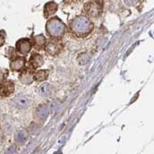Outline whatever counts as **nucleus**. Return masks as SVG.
I'll return each mask as SVG.
<instances>
[{"instance_id":"nucleus-1","label":"nucleus","mask_w":154,"mask_h":154,"mask_svg":"<svg viewBox=\"0 0 154 154\" xmlns=\"http://www.w3.org/2000/svg\"><path fill=\"white\" fill-rule=\"evenodd\" d=\"M94 24L90 18L86 16H77L69 22L67 30L72 36L84 38L93 32Z\"/></svg>"},{"instance_id":"nucleus-2","label":"nucleus","mask_w":154,"mask_h":154,"mask_svg":"<svg viewBox=\"0 0 154 154\" xmlns=\"http://www.w3.org/2000/svg\"><path fill=\"white\" fill-rule=\"evenodd\" d=\"M46 32L48 36L53 39H62L67 32L65 23L57 16L48 19L46 24Z\"/></svg>"},{"instance_id":"nucleus-3","label":"nucleus","mask_w":154,"mask_h":154,"mask_svg":"<svg viewBox=\"0 0 154 154\" xmlns=\"http://www.w3.org/2000/svg\"><path fill=\"white\" fill-rule=\"evenodd\" d=\"M64 48L62 39H53L50 38L49 42H46L44 50L47 55L50 56H56L60 55Z\"/></svg>"},{"instance_id":"nucleus-4","label":"nucleus","mask_w":154,"mask_h":154,"mask_svg":"<svg viewBox=\"0 0 154 154\" xmlns=\"http://www.w3.org/2000/svg\"><path fill=\"white\" fill-rule=\"evenodd\" d=\"M103 12V5L98 1L86 3L84 6V13L89 18H98Z\"/></svg>"},{"instance_id":"nucleus-5","label":"nucleus","mask_w":154,"mask_h":154,"mask_svg":"<svg viewBox=\"0 0 154 154\" xmlns=\"http://www.w3.org/2000/svg\"><path fill=\"white\" fill-rule=\"evenodd\" d=\"M32 48V39L29 38H22L16 42V50L17 54L26 56Z\"/></svg>"},{"instance_id":"nucleus-6","label":"nucleus","mask_w":154,"mask_h":154,"mask_svg":"<svg viewBox=\"0 0 154 154\" xmlns=\"http://www.w3.org/2000/svg\"><path fill=\"white\" fill-rule=\"evenodd\" d=\"M14 82L6 79L0 80V96L1 97H9L14 93Z\"/></svg>"},{"instance_id":"nucleus-7","label":"nucleus","mask_w":154,"mask_h":154,"mask_svg":"<svg viewBox=\"0 0 154 154\" xmlns=\"http://www.w3.org/2000/svg\"><path fill=\"white\" fill-rule=\"evenodd\" d=\"M34 71L31 68H24L19 75V80L24 85H30L34 82Z\"/></svg>"},{"instance_id":"nucleus-8","label":"nucleus","mask_w":154,"mask_h":154,"mask_svg":"<svg viewBox=\"0 0 154 154\" xmlns=\"http://www.w3.org/2000/svg\"><path fill=\"white\" fill-rule=\"evenodd\" d=\"M26 63V56H17L14 60H11L10 63V69L12 72H21L22 70L25 68Z\"/></svg>"},{"instance_id":"nucleus-9","label":"nucleus","mask_w":154,"mask_h":154,"mask_svg":"<svg viewBox=\"0 0 154 154\" xmlns=\"http://www.w3.org/2000/svg\"><path fill=\"white\" fill-rule=\"evenodd\" d=\"M44 64V59L39 53H34L31 55L29 60V67L32 69L35 70L40 68Z\"/></svg>"},{"instance_id":"nucleus-10","label":"nucleus","mask_w":154,"mask_h":154,"mask_svg":"<svg viewBox=\"0 0 154 154\" xmlns=\"http://www.w3.org/2000/svg\"><path fill=\"white\" fill-rule=\"evenodd\" d=\"M12 103L13 106L19 109H26L29 107L31 104V101L28 97L23 95H19L16 96L12 100Z\"/></svg>"},{"instance_id":"nucleus-11","label":"nucleus","mask_w":154,"mask_h":154,"mask_svg":"<svg viewBox=\"0 0 154 154\" xmlns=\"http://www.w3.org/2000/svg\"><path fill=\"white\" fill-rule=\"evenodd\" d=\"M46 42L47 41H46V37L44 36L42 34L37 35L35 36H34V38L32 40V47L37 51L44 50V48H45V46H46Z\"/></svg>"},{"instance_id":"nucleus-12","label":"nucleus","mask_w":154,"mask_h":154,"mask_svg":"<svg viewBox=\"0 0 154 154\" xmlns=\"http://www.w3.org/2000/svg\"><path fill=\"white\" fill-rule=\"evenodd\" d=\"M57 9H58V5L56 3V2H48V3L45 5V7H44V10H43L44 17L46 18V19H49V18H50L51 16H53V15L56 13Z\"/></svg>"},{"instance_id":"nucleus-13","label":"nucleus","mask_w":154,"mask_h":154,"mask_svg":"<svg viewBox=\"0 0 154 154\" xmlns=\"http://www.w3.org/2000/svg\"><path fill=\"white\" fill-rule=\"evenodd\" d=\"M49 75V70L48 69H39L34 71V81L37 82H43L48 79Z\"/></svg>"},{"instance_id":"nucleus-14","label":"nucleus","mask_w":154,"mask_h":154,"mask_svg":"<svg viewBox=\"0 0 154 154\" xmlns=\"http://www.w3.org/2000/svg\"><path fill=\"white\" fill-rule=\"evenodd\" d=\"M53 86L52 85L49 84V83H44L42 86H40L39 89H38V92L39 94L42 96V97H49L53 93Z\"/></svg>"},{"instance_id":"nucleus-15","label":"nucleus","mask_w":154,"mask_h":154,"mask_svg":"<svg viewBox=\"0 0 154 154\" xmlns=\"http://www.w3.org/2000/svg\"><path fill=\"white\" fill-rule=\"evenodd\" d=\"M35 118L38 120H42L43 118H46L48 116V108L46 104H41L35 110Z\"/></svg>"},{"instance_id":"nucleus-16","label":"nucleus","mask_w":154,"mask_h":154,"mask_svg":"<svg viewBox=\"0 0 154 154\" xmlns=\"http://www.w3.org/2000/svg\"><path fill=\"white\" fill-rule=\"evenodd\" d=\"M6 56L9 58L10 60H14L15 58L17 57V53H16V50L12 47H9L7 50V53H6Z\"/></svg>"},{"instance_id":"nucleus-17","label":"nucleus","mask_w":154,"mask_h":154,"mask_svg":"<svg viewBox=\"0 0 154 154\" xmlns=\"http://www.w3.org/2000/svg\"><path fill=\"white\" fill-rule=\"evenodd\" d=\"M6 33L4 30H0V47L2 46L5 42Z\"/></svg>"},{"instance_id":"nucleus-18","label":"nucleus","mask_w":154,"mask_h":154,"mask_svg":"<svg viewBox=\"0 0 154 154\" xmlns=\"http://www.w3.org/2000/svg\"><path fill=\"white\" fill-rule=\"evenodd\" d=\"M9 75V70L5 69H0V80L5 79Z\"/></svg>"},{"instance_id":"nucleus-19","label":"nucleus","mask_w":154,"mask_h":154,"mask_svg":"<svg viewBox=\"0 0 154 154\" xmlns=\"http://www.w3.org/2000/svg\"><path fill=\"white\" fill-rule=\"evenodd\" d=\"M3 141H4V133L2 130V128L0 127V145L2 144Z\"/></svg>"}]
</instances>
